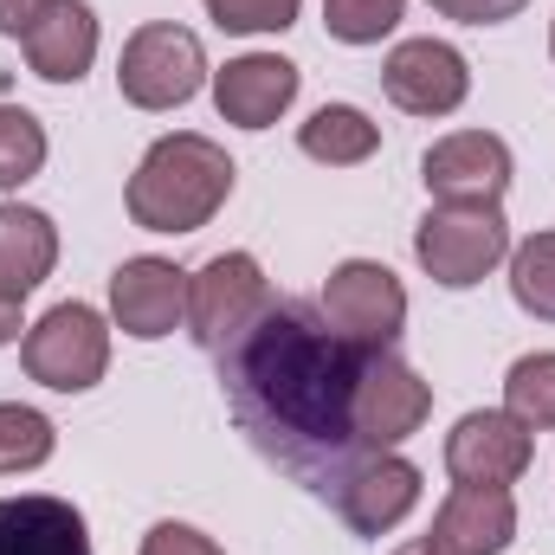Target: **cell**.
I'll use <instances>...</instances> for the list:
<instances>
[{
  "instance_id": "cb8c5ba5",
  "label": "cell",
  "mask_w": 555,
  "mask_h": 555,
  "mask_svg": "<svg viewBox=\"0 0 555 555\" xmlns=\"http://www.w3.org/2000/svg\"><path fill=\"white\" fill-rule=\"evenodd\" d=\"M401 7H408V0H323V26H330L343 46H375L382 33L401 26Z\"/></svg>"
},
{
  "instance_id": "4fadbf2b",
  "label": "cell",
  "mask_w": 555,
  "mask_h": 555,
  "mask_svg": "<svg viewBox=\"0 0 555 555\" xmlns=\"http://www.w3.org/2000/svg\"><path fill=\"white\" fill-rule=\"evenodd\" d=\"M330 504H336V517H343L356 537H382V530H395V524L420 504V465L395 459V452H369V459L343 478V491H336Z\"/></svg>"
},
{
  "instance_id": "d6986e66",
  "label": "cell",
  "mask_w": 555,
  "mask_h": 555,
  "mask_svg": "<svg viewBox=\"0 0 555 555\" xmlns=\"http://www.w3.org/2000/svg\"><path fill=\"white\" fill-rule=\"evenodd\" d=\"M297 149L310 162H330V168H356L382 149V130L356 111V104H323L304 130H297Z\"/></svg>"
},
{
  "instance_id": "7c38bea8",
  "label": "cell",
  "mask_w": 555,
  "mask_h": 555,
  "mask_svg": "<svg viewBox=\"0 0 555 555\" xmlns=\"http://www.w3.org/2000/svg\"><path fill=\"white\" fill-rule=\"evenodd\" d=\"M111 310L124 336L155 343L175 323H188V272L175 259H124L111 272Z\"/></svg>"
},
{
  "instance_id": "52a82bcc",
  "label": "cell",
  "mask_w": 555,
  "mask_h": 555,
  "mask_svg": "<svg viewBox=\"0 0 555 555\" xmlns=\"http://www.w3.org/2000/svg\"><path fill=\"white\" fill-rule=\"evenodd\" d=\"M266 272L253 253H220L188 278V330L207 356H220L259 310H266Z\"/></svg>"
},
{
  "instance_id": "5b68a950",
  "label": "cell",
  "mask_w": 555,
  "mask_h": 555,
  "mask_svg": "<svg viewBox=\"0 0 555 555\" xmlns=\"http://www.w3.org/2000/svg\"><path fill=\"white\" fill-rule=\"evenodd\" d=\"M207 78V52L188 26L175 20H149L124 39V59H117V91L137 104V111H175L201 91Z\"/></svg>"
},
{
  "instance_id": "603a6c76",
  "label": "cell",
  "mask_w": 555,
  "mask_h": 555,
  "mask_svg": "<svg viewBox=\"0 0 555 555\" xmlns=\"http://www.w3.org/2000/svg\"><path fill=\"white\" fill-rule=\"evenodd\" d=\"M46 168V130L33 111L0 104V188H20Z\"/></svg>"
},
{
  "instance_id": "30bf717a",
  "label": "cell",
  "mask_w": 555,
  "mask_h": 555,
  "mask_svg": "<svg viewBox=\"0 0 555 555\" xmlns=\"http://www.w3.org/2000/svg\"><path fill=\"white\" fill-rule=\"evenodd\" d=\"M382 91L408 111V117H452L472 91V65L459 46L446 39H408L388 52L382 65Z\"/></svg>"
},
{
  "instance_id": "44dd1931",
  "label": "cell",
  "mask_w": 555,
  "mask_h": 555,
  "mask_svg": "<svg viewBox=\"0 0 555 555\" xmlns=\"http://www.w3.org/2000/svg\"><path fill=\"white\" fill-rule=\"evenodd\" d=\"M511 297L530 317L555 323V233H537V240H524L511 253Z\"/></svg>"
},
{
  "instance_id": "ac0fdd59",
  "label": "cell",
  "mask_w": 555,
  "mask_h": 555,
  "mask_svg": "<svg viewBox=\"0 0 555 555\" xmlns=\"http://www.w3.org/2000/svg\"><path fill=\"white\" fill-rule=\"evenodd\" d=\"M52 259H59V227H52L39 207L7 201V207H0V297L26 304V297L46 284Z\"/></svg>"
},
{
  "instance_id": "4316f807",
  "label": "cell",
  "mask_w": 555,
  "mask_h": 555,
  "mask_svg": "<svg viewBox=\"0 0 555 555\" xmlns=\"http://www.w3.org/2000/svg\"><path fill=\"white\" fill-rule=\"evenodd\" d=\"M433 13H446V20H465V26H498V20H511V13H524L530 0H426Z\"/></svg>"
},
{
  "instance_id": "83f0119b",
  "label": "cell",
  "mask_w": 555,
  "mask_h": 555,
  "mask_svg": "<svg viewBox=\"0 0 555 555\" xmlns=\"http://www.w3.org/2000/svg\"><path fill=\"white\" fill-rule=\"evenodd\" d=\"M46 7H52V0H0V33L26 39V33H33V20H39Z\"/></svg>"
},
{
  "instance_id": "8fae6325",
  "label": "cell",
  "mask_w": 555,
  "mask_h": 555,
  "mask_svg": "<svg viewBox=\"0 0 555 555\" xmlns=\"http://www.w3.org/2000/svg\"><path fill=\"white\" fill-rule=\"evenodd\" d=\"M530 426L511 420L504 408H485V414H465L446 433V472L459 485H517L530 472Z\"/></svg>"
},
{
  "instance_id": "2e32d148",
  "label": "cell",
  "mask_w": 555,
  "mask_h": 555,
  "mask_svg": "<svg viewBox=\"0 0 555 555\" xmlns=\"http://www.w3.org/2000/svg\"><path fill=\"white\" fill-rule=\"evenodd\" d=\"M20 46H26V65L46 85H78L98 59V13L85 0H52Z\"/></svg>"
},
{
  "instance_id": "277c9868",
  "label": "cell",
  "mask_w": 555,
  "mask_h": 555,
  "mask_svg": "<svg viewBox=\"0 0 555 555\" xmlns=\"http://www.w3.org/2000/svg\"><path fill=\"white\" fill-rule=\"evenodd\" d=\"M414 259L433 272V284L465 291L511 259V220L498 207H426L414 227Z\"/></svg>"
},
{
  "instance_id": "ba28073f",
  "label": "cell",
  "mask_w": 555,
  "mask_h": 555,
  "mask_svg": "<svg viewBox=\"0 0 555 555\" xmlns=\"http://www.w3.org/2000/svg\"><path fill=\"white\" fill-rule=\"evenodd\" d=\"M433 414V388L395 349H369L362 375H356V426L369 439V452H395L408 433H420Z\"/></svg>"
},
{
  "instance_id": "7a4b0ae2",
  "label": "cell",
  "mask_w": 555,
  "mask_h": 555,
  "mask_svg": "<svg viewBox=\"0 0 555 555\" xmlns=\"http://www.w3.org/2000/svg\"><path fill=\"white\" fill-rule=\"evenodd\" d=\"M233 194V155L214 137H162L130 175V220L142 233H194L207 227Z\"/></svg>"
},
{
  "instance_id": "9a60e30c",
  "label": "cell",
  "mask_w": 555,
  "mask_h": 555,
  "mask_svg": "<svg viewBox=\"0 0 555 555\" xmlns=\"http://www.w3.org/2000/svg\"><path fill=\"white\" fill-rule=\"evenodd\" d=\"M291 98H297V65L278 59V52H246L214 78V104L240 130H272L291 111Z\"/></svg>"
},
{
  "instance_id": "3957f363",
  "label": "cell",
  "mask_w": 555,
  "mask_h": 555,
  "mask_svg": "<svg viewBox=\"0 0 555 555\" xmlns=\"http://www.w3.org/2000/svg\"><path fill=\"white\" fill-rule=\"evenodd\" d=\"M20 362H26V375H33L39 388H52V395H85V388H98L104 369H111V330H104V317H98L91 304H52V310L26 330Z\"/></svg>"
},
{
  "instance_id": "484cf974",
  "label": "cell",
  "mask_w": 555,
  "mask_h": 555,
  "mask_svg": "<svg viewBox=\"0 0 555 555\" xmlns=\"http://www.w3.org/2000/svg\"><path fill=\"white\" fill-rule=\"evenodd\" d=\"M142 555H227L214 537H201L194 524H155L142 537Z\"/></svg>"
},
{
  "instance_id": "f546056e",
  "label": "cell",
  "mask_w": 555,
  "mask_h": 555,
  "mask_svg": "<svg viewBox=\"0 0 555 555\" xmlns=\"http://www.w3.org/2000/svg\"><path fill=\"white\" fill-rule=\"evenodd\" d=\"M395 555H433V550H426V543H408V550H395Z\"/></svg>"
},
{
  "instance_id": "7402d4cb",
  "label": "cell",
  "mask_w": 555,
  "mask_h": 555,
  "mask_svg": "<svg viewBox=\"0 0 555 555\" xmlns=\"http://www.w3.org/2000/svg\"><path fill=\"white\" fill-rule=\"evenodd\" d=\"M52 459V420L20 408V401H0V478L7 472H33Z\"/></svg>"
},
{
  "instance_id": "5bb4252c",
  "label": "cell",
  "mask_w": 555,
  "mask_h": 555,
  "mask_svg": "<svg viewBox=\"0 0 555 555\" xmlns=\"http://www.w3.org/2000/svg\"><path fill=\"white\" fill-rule=\"evenodd\" d=\"M517 537V504L504 485H452V498L439 504L426 550L433 555H498Z\"/></svg>"
},
{
  "instance_id": "6da1fadb",
  "label": "cell",
  "mask_w": 555,
  "mask_h": 555,
  "mask_svg": "<svg viewBox=\"0 0 555 555\" xmlns=\"http://www.w3.org/2000/svg\"><path fill=\"white\" fill-rule=\"evenodd\" d=\"M362 356L369 349L343 343L310 297H266V310L214 356L220 395L253 452L317 498H336L343 478L369 459L356 426Z\"/></svg>"
},
{
  "instance_id": "ffe728a7",
  "label": "cell",
  "mask_w": 555,
  "mask_h": 555,
  "mask_svg": "<svg viewBox=\"0 0 555 555\" xmlns=\"http://www.w3.org/2000/svg\"><path fill=\"white\" fill-rule=\"evenodd\" d=\"M504 414L524 420L530 433L555 426V356H524L504 375Z\"/></svg>"
},
{
  "instance_id": "9c48e42d",
  "label": "cell",
  "mask_w": 555,
  "mask_h": 555,
  "mask_svg": "<svg viewBox=\"0 0 555 555\" xmlns=\"http://www.w3.org/2000/svg\"><path fill=\"white\" fill-rule=\"evenodd\" d=\"M420 181L439 207H498L511 188V149L491 130H459L420 155Z\"/></svg>"
},
{
  "instance_id": "d4e9b609",
  "label": "cell",
  "mask_w": 555,
  "mask_h": 555,
  "mask_svg": "<svg viewBox=\"0 0 555 555\" xmlns=\"http://www.w3.org/2000/svg\"><path fill=\"white\" fill-rule=\"evenodd\" d=\"M207 13L227 33H284L297 20V0H207Z\"/></svg>"
},
{
  "instance_id": "4dcf8cb0",
  "label": "cell",
  "mask_w": 555,
  "mask_h": 555,
  "mask_svg": "<svg viewBox=\"0 0 555 555\" xmlns=\"http://www.w3.org/2000/svg\"><path fill=\"white\" fill-rule=\"evenodd\" d=\"M550 52H555V33H550Z\"/></svg>"
},
{
  "instance_id": "f1b7e54d",
  "label": "cell",
  "mask_w": 555,
  "mask_h": 555,
  "mask_svg": "<svg viewBox=\"0 0 555 555\" xmlns=\"http://www.w3.org/2000/svg\"><path fill=\"white\" fill-rule=\"evenodd\" d=\"M13 336H20V304L0 297V343H13Z\"/></svg>"
},
{
  "instance_id": "e0dca14e",
  "label": "cell",
  "mask_w": 555,
  "mask_h": 555,
  "mask_svg": "<svg viewBox=\"0 0 555 555\" xmlns=\"http://www.w3.org/2000/svg\"><path fill=\"white\" fill-rule=\"evenodd\" d=\"M0 555H91V530L65 498H0Z\"/></svg>"
},
{
  "instance_id": "8992f818",
  "label": "cell",
  "mask_w": 555,
  "mask_h": 555,
  "mask_svg": "<svg viewBox=\"0 0 555 555\" xmlns=\"http://www.w3.org/2000/svg\"><path fill=\"white\" fill-rule=\"evenodd\" d=\"M323 317L356 349H395V336L408 323V291H401V278L388 272V266L349 259V266H336L330 284H323Z\"/></svg>"
}]
</instances>
